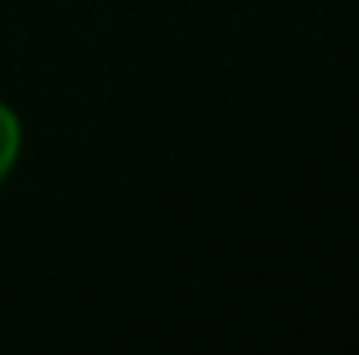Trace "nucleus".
Masks as SVG:
<instances>
[{"label": "nucleus", "mask_w": 359, "mask_h": 355, "mask_svg": "<svg viewBox=\"0 0 359 355\" xmlns=\"http://www.w3.org/2000/svg\"><path fill=\"white\" fill-rule=\"evenodd\" d=\"M21 159V117L13 113V105L0 100V180L8 176Z\"/></svg>", "instance_id": "f257e3e1"}]
</instances>
